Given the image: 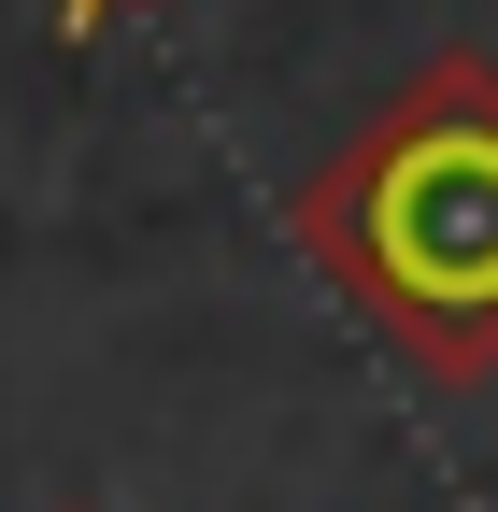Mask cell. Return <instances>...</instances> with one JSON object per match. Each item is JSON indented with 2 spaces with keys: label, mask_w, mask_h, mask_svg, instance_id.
Segmentation results:
<instances>
[{
  "label": "cell",
  "mask_w": 498,
  "mask_h": 512,
  "mask_svg": "<svg viewBox=\"0 0 498 512\" xmlns=\"http://www.w3.org/2000/svg\"><path fill=\"white\" fill-rule=\"evenodd\" d=\"M285 242L427 384L498 370V57L427 72L285 185Z\"/></svg>",
  "instance_id": "6da1fadb"
},
{
  "label": "cell",
  "mask_w": 498,
  "mask_h": 512,
  "mask_svg": "<svg viewBox=\"0 0 498 512\" xmlns=\"http://www.w3.org/2000/svg\"><path fill=\"white\" fill-rule=\"evenodd\" d=\"M129 15H157V0H57V43H86V29H129Z\"/></svg>",
  "instance_id": "7a4b0ae2"
}]
</instances>
